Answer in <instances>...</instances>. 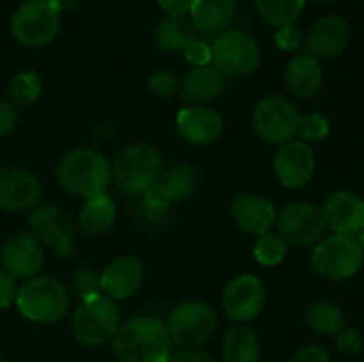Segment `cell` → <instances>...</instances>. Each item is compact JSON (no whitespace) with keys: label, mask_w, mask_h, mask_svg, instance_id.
<instances>
[{"label":"cell","mask_w":364,"mask_h":362,"mask_svg":"<svg viewBox=\"0 0 364 362\" xmlns=\"http://www.w3.org/2000/svg\"><path fill=\"white\" fill-rule=\"evenodd\" d=\"M159 6L169 16L185 18V14L191 13L192 0H159Z\"/></svg>","instance_id":"7bdbcfd3"},{"label":"cell","mask_w":364,"mask_h":362,"mask_svg":"<svg viewBox=\"0 0 364 362\" xmlns=\"http://www.w3.org/2000/svg\"><path fill=\"white\" fill-rule=\"evenodd\" d=\"M327 227L338 234L355 236L364 229V201L352 192H336L323 206Z\"/></svg>","instance_id":"ac0fdd59"},{"label":"cell","mask_w":364,"mask_h":362,"mask_svg":"<svg viewBox=\"0 0 364 362\" xmlns=\"http://www.w3.org/2000/svg\"><path fill=\"white\" fill-rule=\"evenodd\" d=\"M2 265L14 279H32L43 265V252L31 234L20 233L11 236L2 248Z\"/></svg>","instance_id":"e0dca14e"},{"label":"cell","mask_w":364,"mask_h":362,"mask_svg":"<svg viewBox=\"0 0 364 362\" xmlns=\"http://www.w3.org/2000/svg\"><path fill=\"white\" fill-rule=\"evenodd\" d=\"M291 362H331V357L322 346L309 344V346H304L302 350H299Z\"/></svg>","instance_id":"60d3db41"},{"label":"cell","mask_w":364,"mask_h":362,"mask_svg":"<svg viewBox=\"0 0 364 362\" xmlns=\"http://www.w3.org/2000/svg\"><path fill=\"white\" fill-rule=\"evenodd\" d=\"M183 53H185V59H187L191 64H194L196 67L208 66V64L212 62V48H210V45H206L205 41H198V39H194V41L183 50Z\"/></svg>","instance_id":"8d00e7d4"},{"label":"cell","mask_w":364,"mask_h":362,"mask_svg":"<svg viewBox=\"0 0 364 362\" xmlns=\"http://www.w3.org/2000/svg\"><path fill=\"white\" fill-rule=\"evenodd\" d=\"M167 327L153 316H137L119 325L114 336V351L119 362H148L171 355Z\"/></svg>","instance_id":"6da1fadb"},{"label":"cell","mask_w":364,"mask_h":362,"mask_svg":"<svg viewBox=\"0 0 364 362\" xmlns=\"http://www.w3.org/2000/svg\"><path fill=\"white\" fill-rule=\"evenodd\" d=\"M364 252L355 236L331 234L322 238L313 251V265L329 279H345L354 275L363 265Z\"/></svg>","instance_id":"9c48e42d"},{"label":"cell","mask_w":364,"mask_h":362,"mask_svg":"<svg viewBox=\"0 0 364 362\" xmlns=\"http://www.w3.org/2000/svg\"><path fill=\"white\" fill-rule=\"evenodd\" d=\"M142 265L139 259L124 256L110 263L100 275L102 293L112 300H123L134 295L142 283Z\"/></svg>","instance_id":"44dd1931"},{"label":"cell","mask_w":364,"mask_h":362,"mask_svg":"<svg viewBox=\"0 0 364 362\" xmlns=\"http://www.w3.org/2000/svg\"><path fill=\"white\" fill-rule=\"evenodd\" d=\"M60 27L59 11L48 0H31L14 13L11 31L16 41L27 46H43L52 41Z\"/></svg>","instance_id":"30bf717a"},{"label":"cell","mask_w":364,"mask_h":362,"mask_svg":"<svg viewBox=\"0 0 364 362\" xmlns=\"http://www.w3.org/2000/svg\"><path fill=\"white\" fill-rule=\"evenodd\" d=\"M315 165L313 149L302 141H290L283 144L274 158L277 180L288 188H297L308 183L315 172Z\"/></svg>","instance_id":"9a60e30c"},{"label":"cell","mask_w":364,"mask_h":362,"mask_svg":"<svg viewBox=\"0 0 364 362\" xmlns=\"http://www.w3.org/2000/svg\"><path fill=\"white\" fill-rule=\"evenodd\" d=\"M226 78L217 70L215 66H198L188 71L180 82L178 89L185 102L188 103H206L219 98L220 92L224 91Z\"/></svg>","instance_id":"7402d4cb"},{"label":"cell","mask_w":364,"mask_h":362,"mask_svg":"<svg viewBox=\"0 0 364 362\" xmlns=\"http://www.w3.org/2000/svg\"><path fill=\"white\" fill-rule=\"evenodd\" d=\"M0 362H9V361H6V358H2V357H0Z\"/></svg>","instance_id":"681fc988"},{"label":"cell","mask_w":364,"mask_h":362,"mask_svg":"<svg viewBox=\"0 0 364 362\" xmlns=\"http://www.w3.org/2000/svg\"><path fill=\"white\" fill-rule=\"evenodd\" d=\"M18 309L38 323L59 322L70 309L68 290L53 277H32L18 290Z\"/></svg>","instance_id":"277c9868"},{"label":"cell","mask_w":364,"mask_h":362,"mask_svg":"<svg viewBox=\"0 0 364 362\" xmlns=\"http://www.w3.org/2000/svg\"><path fill=\"white\" fill-rule=\"evenodd\" d=\"M212 62L223 75L244 77L259 66L262 52L255 39L244 31H224L212 41Z\"/></svg>","instance_id":"8992f818"},{"label":"cell","mask_w":364,"mask_h":362,"mask_svg":"<svg viewBox=\"0 0 364 362\" xmlns=\"http://www.w3.org/2000/svg\"><path fill=\"white\" fill-rule=\"evenodd\" d=\"M148 362H171V355H164V357L151 358V361H148Z\"/></svg>","instance_id":"bcb514c9"},{"label":"cell","mask_w":364,"mask_h":362,"mask_svg":"<svg viewBox=\"0 0 364 362\" xmlns=\"http://www.w3.org/2000/svg\"><path fill=\"white\" fill-rule=\"evenodd\" d=\"M16 121L18 114L13 103L0 99V137L13 131L14 126H16Z\"/></svg>","instance_id":"ab89813d"},{"label":"cell","mask_w":364,"mask_h":362,"mask_svg":"<svg viewBox=\"0 0 364 362\" xmlns=\"http://www.w3.org/2000/svg\"><path fill=\"white\" fill-rule=\"evenodd\" d=\"M121 314L112 298L96 295L82 300L73 316V336L78 343L98 346L116 336Z\"/></svg>","instance_id":"5b68a950"},{"label":"cell","mask_w":364,"mask_h":362,"mask_svg":"<svg viewBox=\"0 0 364 362\" xmlns=\"http://www.w3.org/2000/svg\"><path fill=\"white\" fill-rule=\"evenodd\" d=\"M284 80L291 94L299 99L311 98L322 85V67L309 55H299L288 62Z\"/></svg>","instance_id":"cb8c5ba5"},{"label":"cell","mask_w":364,"mask_h":362,"mask_svg":"<svg viewBox=\"0 0 364 362\" xmlns=\"http://www.w3.org/2000/svg\"><path fill=\"white\" fill-rule=\"evenodd\" d=\"M299 133L306 142H320L329 135V123L320 114H309L301 119Z\"/></svg>","instance_id":"836d02e7"},{"label":"cell","mask_w":364,"mask_h":362,"mask_svg":"<svg viewBox=\"0 0 364 362\" xmlns=\"http://www.w3.org/2000/svg\"><path fill=\"white\" fill-rule=\"evenodd\" d=\"M265 304V290L255 275H240L231 280L223 295L224 312L233 322L247 323L262 312Z\"/></svg>","instance_id":"4fadbf2b"},{"label":"cell","mask_w":364,"mask_h":362,"mask_svg":"<svg viewBox=\"0 0 364 362\" xmlns=\"http://www.w3.org/2000/svg\"><path fill=\"white\" fill-rule=\"evenodd\" d=\"M192 25L205 34L228 31L237 16V0H192Z\"/></svg>","instance_id":"603a6c76"},{"label":"cell","mask_w":364,"mask_h":362,"mask_svg":"<svg viewBox=\"0 0 364 362\" xmlns=\"http://www.w3.org/2000/svg\"><path fill=\"white\" fill-rule=\"evenodd\" d=\"M302 43H304V38H302L301 28L294 27V25H284V27H279V31L276 32L277 48L291 52V50H297Z\"/></svg>","instance_id":"d590c367"},{"label":"cell","mask_w":364,"mask_h":362,"mask_svg":"<svg viewBox=\"0 0 364 362\" xmlns=\"http://www.w3.org/2000/svg\"><path fill=\"white\" fill-rule=\"evenodd\" d=\"M313 2H320V4H331V2H336V0H313Z\"/></svg>","instance_id":"c3c4849f"},{"label":"cell","mask_w":364,"mask_h":362,"mask_svg":"<svg viewBox=\"0 0 364 362\" xmlns=\"http://www.w3.org/2000/svg\"><path fill=\"white\" fill-rule=\"evenodd\" d=\"M359 243H361V248H363V252H364V229L361 231V234H359Z\"/></svg>","instance_id":"7dc6e473"},{"label":"cell","mask_w":364,"mask_h":362,"mask_svg":"<svg viewBox=\"0 0 364 362\" xmlns=\"http://www.w3.org/2000/svg\"><path fill=\"white\" fill-rule=\"evenodd\" d=\"M50 4L53 6V9H57L60 13V11H68V9H73L75 6H77L80 0H48Z\"/></svg>","instance_id":"f6af8a7d"},{"label":"cell","mask_w":364,"mask_h":362,"mask_svg":"<svg viewBox=\"0 0 364 362\" xmlns=\"http://www.w3.org/2000/svg\"><path fill=\"white\" fill-rule=\"evenodd\" d=\"M57 180L71 194L91 199L105 194L112 180V167L105 156L92 149H75L57 165Z\"/></svg>","instance_id":"7a4b0ae2"},{"label":"cell","mask_w":364,"mask_h":362,"mask_svg":"<svg viewBox=\"0 0 364 362\" xmlns=\"http://www.w3.org/2000/svg\"><path fill=\"white\" fill-rule=\"evenodd\" d=\"M336 344L343 353H358L363 348V337L355 329H347L338 334Z\"/></svg>","instance_id":"74e56055"},{"label":"cell","mask_w":364,"mask_h":362,"mask_svg":"<svg viewBox=\"0 0 364 362\" xmlns=\"http://www.w3.org/2000/svg\"><path fill=\"white\" fill-rule=\"evenodd\" d=\"M41 197V185L27 170L9 167L0 170V208L21 212L32 208Z\"/></svg>","instance_id":"2e32d148"},{"label":"cell","mask_w":364,"mask_h":362,"mask_svg":"<svg viewBox=\"0 0 364 362\" xmlns=\"http://www.w3.org/2000/svg\"><path fill=\"white\" fill-rule=\"evenodd\" d=\"M178 131L187 142L206 146L215 142L223 135L224 121L219 112L203 105L187 106L176 117Z\"/></svg>","instance_id":"d6986e66"},{"label":"cell","mask_w":364,"mask_h":362,"mask_svg":"<svg viewBox=\"0 0 364 362\" xmlns=\"http://www.w3.org/2000/svg\"><path fill=\"white\" fill-rule=\"evenodd\" d=\"M73 290L77 291L82 300L102 295V286H100V275L92 272L87 266H80L73 273Z\"/></svg>","instance_id":"d6a6232c"},{"label":"cell","mask_w":364,"mask_h":362,"mask_svg":"<svg viewBox=\"0 0 364 362\" xmlns=\"http://www.w3.org/2000/svg\"><path fill=\"white\" fill-rule=\"evenodd\" d=\"M155 39L166 52H183L194 41V25L185 18H166L155 28Z\"/></svg>","instance_id":"83f0119b"},{"label":"cell","mask_w":364,"mask_h":362,"mask_svg":"<svg viewBox=\"0 0 364 362\" xmlns=\"http://www.w3.org/2000/svg\"><path fill=\"white\" fill-rule=\"evenodd\" d=\"M256 7L263 20L276 27H284L297 20L304 0H256Z\"/></svg>","instance_id":"f546056e"},{"label":"cell","mask_w":364,"mask_h":362,"mask_svg":"<svg viewBox=\"0 0 364 362\" xmlns=\"http://www.w3.org/2000/svg\"><path fill=\"white\" fill-rule=\"evenodd\" d=\"M18 286L11 273L0 270V307H7L16 300Z\"/></svg>","instance_id":"f35d334b"},{"label":"cell","mask_w":364,"mask_h":362,"mask_svg":"<svg viewBox=\"0 0 364 362\" xmlns=\"http://www.w3.org/2000/svg\"><path fill=\"white\" fill-rule=\"evenodd\" d=\"M28 226L36 238L55 248L60 256L73 254V245H71L73 222L63 208L45 204L32 209L31 216H28Z\"/></svg>","instance_id":"7c38bea8"},{"label":"cell","mask_w":364,"mask_h":362,"mask_svg":"<svg viewBox=\"0 0 364 362\" xmlns=\"http://www.w3.org/2000/svg\"><path fill=\"white\" fill-rule=\"evenodd\" d=\"M287 256V241L279 234H262L255 245V258L259 265L274 266Z\"/></svg>","instance_id":"1f68e13d"},{"label":"cell","mask_w":364,"mask_h":362,"mask_svg":"<svg viewBox=\"0 0 364 362\" xmlns=\"http://www.w3.org/2000/svg\"><path fill=\"white\" fill-rule=\"evenodd\" d=\"M41 78L36 73H20L9 87V99L14 106H27L41 94Z\"/></svg>","instance_id":"4dcf8cb0"},{"label":"cell","mask_w":364,"mask_h":362,"mask_svg":"<svg viewBox=\"0 0 364 362\" xmlns=\"http://www.w3.org/2000/svg\"><path fill=\"white\" fill-rule=\"evenodd\" d=\"M235 220L238 226L251 234H267L276 224V209L272 202L265 197L251 192H244L235 197L231 206Z\"/></svg>","instance_id":"ffe728a7"},{"label":"cell","mask_w":364,"mask_h":362,"mask_svg":"<svg viewBox=\"0 0 364 362\" xmlns=\"http://www.w3.org/2000/svg\"><path fill=\"white\" fill-rule=\"evenodd\" d=\"M224 362H258L262 357V343L252 329L235 325L223 341Z\"/></svg>","instance_id":"d4e9b609"},{"label":"cell","mask_w":364,"mask_h":362,"mask_svg":"<svg viewBox=\"0 0 364 362\" xmlns=\"http://www.w3.org/2000/svg\"><path fill=\"white\" fill-rule=\"evenodd\" d=\"M171 362H213V358L201 350H196V348H185V350L171 355Z\"/></svg>","instance_id":"ee69618b"},{"label":"cell","mask_w":364,"mask_h":362,"mask_svg":"<svg viewBox=\"0 0 364 362\" xmlns=\"http://www.w3.org/2000/svg\"><path fill=\"white\" fill-rule=\"evenodd\" d=\"M80 227L89 236H98L110 231L116 220V202L107 194L85 199L84 209L80 212Z\"/></svg>","instance_id":"484cf974"},{"label":"cell","mask_w":364,"mask_h":362,"mask_svg":"<svg viewBox=\"0 0 364 362\" xmlns=\"http://www.w3.org/2000/svg\"><path fill=\"white\" fill-rule=\"evenodd\" d=\"M217 329V316L203 302H181L167 318V332L173 343L183 348H196L206 343Z\"/></svg>","instance_id":"52a82bcc"},{"label":"cell","mask_w":364,"mask_h":362,"mask_svg":"<svg viewBox=\"0 0 364 362\" xmlns=\"http://www.w3.org/2000/svg\"><path fill=\"white\" fill-rule=\"evenodd\" d=\"M162 172V156L153 146L134 144L116 156L112 177L130 195H142L156 183Z\"/></svg>","instance_id":"3957f363"},{"label":"cell","mask_w":364,"mask_h":362,"mask_svg":"<svg viewBox=\"0 0 364 362\" xmlns=\"http://www.w3.org/2000/svg\"><path fill=\"white\" fill-rule=\"evenodd\" d=\"M142 195H144L142 202H144L146 209H151V212H164V209H167L171 204H173L171 201H167L166 195H164L155 185H153V187Z\"/></svg>","instance_id":"b9f144b4"},{"label":"cell","mask_w":364,"mask_h":362,"mask_svg":"<svg viewBox=\"0 0 364 362\" xmlns=\"http://www.w3.org/2000/svg\"><path fill=\"white\" fill-rule=\"evenodd\" d=\"M350 43V27L340 16H327L316 21L304 38V48L316 60H329L341 55Z\"/></svg>","instance_id":"5bb4252c"},{"label":"cell","mask_w":364,"mask_h":362,"mask_svg":"<svg viewBox=\"0 0 364 362\" xmlns=\"http://www.w3.org/2000/svg\"><path fill=\"white\" fill-rule=\"evenodd\" d=\"M306 322L315 332L334 336L345 329V314L336 304L329 300H318L309 305Z\"/></svg>","instance_id":"f1b7e54d"},{"label":"cell","mask_w":364,"mask_h":362,"mask_svg":"<svg viewBox=\"0 0 364 362\" xmlns=\"http://www.w3.org/2000/svg\"><path fill=\"white\" fill-rule=\"evenodd\" d=\"M301 114L290 99L283 96H267L256 105L252 114L255 131L270 144H287L299 133Z\"/></svg>","instance_id":"ba28073f"},{"label":"cell","mask_w":364,"mask_h":362,"mask_svg":"<svg viewBox=\"0 0 364 362\" xmlns=\"http://www.w3.org/2000/svg\"><path fill=\"white\" fill-rule=\"evenodd\" d=\"M199 176L194 167L176 163L167 170H162L156 180L155 187L167 197V201L176 202L181 199H187L192 192L198 188Z\"/></svg>","instance_id":"4316f807"},{"label":"cell","mask_w":364,"mask_h":362,"mask_svg":"<svg viewBox=\"0 0 364 362\" xmlns=\"http://www.w3.org/2000/svg\"><path fill=\"white\" fill-rule=\"evenodd\" d=\"M276 227L284 241L295 245L318 243L327 231L323 212L309 202H290L276 216Z\"/></svg>","instance_id":"8fae6325"},{"label":"cell","mask_w":364,"mask_h":362,"mask_svg":"<svg viewBox=\"0 0 364 362\" xmlns=\"http://www.w3.org/2000/svg\"><path fill=\"white\" fill-rule=\"evenodd\" d=\"M148 85L155 94L166 98V96H173L174 92L178 91L180 82H178V78L174 77L173 73H169V71H160V73H155L149 78Z\"/></svg>","instance_id":"e575fe53"}]
</instances>
